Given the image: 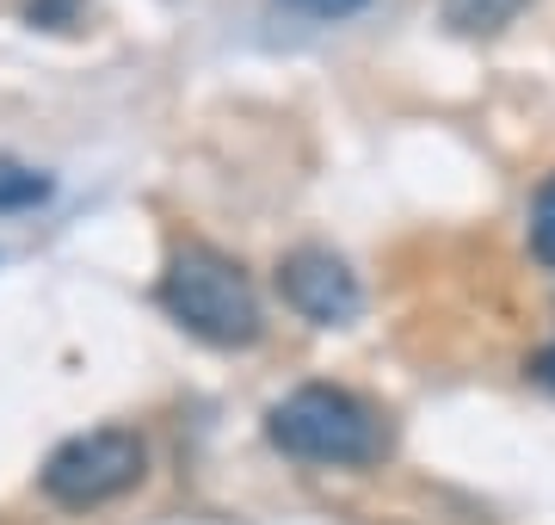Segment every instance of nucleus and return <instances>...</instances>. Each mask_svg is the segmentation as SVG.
<instances>
[{"instance_id":"nucleus-8","label":"nucleus","mask_w":555,"mask_h":525,"mask_svg":"<svg viewBox=\"0 0 555 525\" xmlns=\"http://www.w3.org/2000/svg\"><path fill=\"white\" fill-rule=\"evenodd\" d=\"M80 0H31V25H68Z\"/></svg>"},{"instance_id":"nucleus-3","label":"nucleus","mask_w":555,"mask_h":525,"mask_svg":"<svg viewBox=\"0 0 555 525\" xmlns=\"http://www.w3.org/2000/svg\"><path fill=\"white\" fill-rule=\"evenodd\" d=\"M149 470V451L130 426H93V433H75L62 439L38 470V488L50 495L56 507H105L130 495Z\"/></svg>"},{"instance_id":"nucleus-6","label":"nucleus","mask_w":555,"mask_h":525,"mask_svg":"<svg viewBox=\"0 0 555 525\" xmlns=\"http://www.w3.org/2000/svg\"><path fill=\"white\" fill-rule=\"evenodd\" d=\"M531 247H537V260L555 266V180H543V192L531 204Z\"/></svg>"},{"instance_id":"nucleus-5","label":"nucleus","mask_w":555,"mask_h":525,"mask_svg":"<svg viewBox=\"0 0 555 525\" xmlns=\"http://www.w3.org/2000/svg\"><path fill=\"white\" fill-rule=\"evenodd\" d=\"M43 199H50V174L13 162V155H0V210H31V204H43Z\"/></svg>"},{"instance_id":"nucleus-7","label":"nucleus","mask_w":555,"mask_h":525,"mask_svg":"<svg viewBox=\"0 0 555 525\" xmlns=\"http://www.w3.org/2000/svg\"><path fill=\"white\" fill-rule=\"evenodd\" d=\"M284 7H297V13H309V20H346V13L371 7V0H284Z\"/></svg>"},{"instance_id":"nucleus-9","label":"nucleus","mask_w":555,"mask_h":525,"mask_svg":"<svg viewBox=\"0 0 555 525\" xmlns=\"http://www.w3.org/2000/svg\"><path fill=\"white\" fill-rule=\"evenodd\" d=\"M531 377H537V384H550V389H555V346H543V353L531 359Z\"/></svg>"},{"instance_id":"nucleus-2","label":"nucleus","mask_w":555,"mask_h":525,"mask_svg":"<svg viewBox=\"0 0 555 525\" xmlns=\"http://www.w3.org/2000/svg\"><path fill=\"white\" fill-rule=\"evenodd\" d=\"M278 451H291L302 464H371L383 451V421L371 402H358L339 384H302L266 414Z\"/></svg>"},{"instance_id":"nucleus-4","label":"nucleus","mask_w":555,"mask_h":525,"mask_svg":"<svg viewBox=\"0 0 555 525\" xmlns=\"http://www.w3.org/2000/svg\"><path fill=\"white\" fill-rule=\"evenodd\" d=\"M278 297L315 328H346L364 309L358 272L339 260L334 247H297V254H284L278 260Z\"/></svg>"},{"instance_id":"nucleus-1","label":"nucleus","mask_w":555,"mask_h":525,"mask_svg":"<svg viewBox=\"0 0 555 525\" xmlns=\"http://www.w3.org/2000/svg\"><path fill=\"white\" fill-rule=\"evenodd\" d=\"M160 309L173 316L185 334H198L210 346H254L266 316H259L254 279L241 272L217 247H179L167 272H160Z\"/></svg>"}]
</instances>
